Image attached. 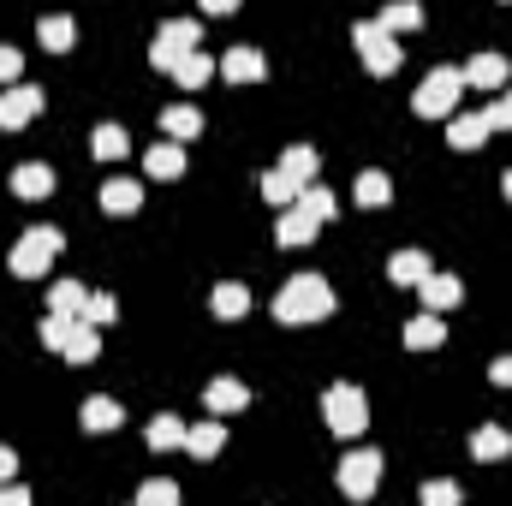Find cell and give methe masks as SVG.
Instances as JSON below:
<instances>
[{
    "instance_id": "9c48e42d",
    "label": "cell",
    "mask_w": 512,
    "mask_h": 506,
    "mask_svg": "<svg viewBox=\"0 0 512 506\" xmlns=\"http://www.w3.org/2000/svg\"><path fill=\"white\" fill-rule=\"evenodd\" d=\"M495 131L483 114H447V149H459V155H471V149H483Z\"/></svg>"
},
{
    "instance_id": "d6a6232c",
    "label": "cell",
    "mask_w": 512,
    "mask_h": 506,
    "mask_svg": "<svg viewBox=\"0 0 512 506\" xmlns=\"http://www.w3.org/2000/svg\"><path fill=\"white\" fill-rule=\"evenodd\" d=\"M90 149H96V161H114V167H120V161L131 155V137H126L120 126H96V137H90Z\"/></svg>"
},
{
    "instance_id": "7c38bea8",
    "label": "cell",
    "mask_w": 512,
    "mask_h": 506,
    "mask_svg": "<svg viewBox=\"0 0 512 506\" xmlns=\"http://www.w3.org/2000/svg\"><path fill=\"white\" fill-rule=\"evenodd\" d=\"M471 459H477V465H501V459H512V429L483 423V429L471 435Z\"/></svg>"
},
{
    "instance_id": "b9f144b4",
    "label": "cell",
    "mask_w": 512,
    "mask_h": 506,
    "mask_svg": "<svg viewBox=\"0 0 512 506\" xmlns=\"http://www.w3.org/2000/svg\"><path fill=\"white\" fill-rule=\"evenodd\" d=\"M0 506H30V489L24 483H0Z\"/></svg>"
},
{
    "instance_id": "f6af8a7d",
    "label": "cell",
    "mask_w": 512,
    "mask_h": 506,
    "mask_svg": "<svg viewBox=\"0 0 512 506\" xmlns=\"http://www.w3.org/2000/svg\"><path fill=\"white\" fill-rule=\"evenodd\" d=\"M18 477V453L12 447H0V483H12Z\"/></svg>"
},
{
    "instance_id": "4fadbf2b",
    "label": "cell",
    "mask_w": 512,
    "mask_h": 506,
    "mask_svg": "<svg viewBox=\"0 0 512 506\" xmlns=\"http://www.w3.org/2000/svg\"><path fill=\"white\" fill-rule=\"evenodd\" d=\"M316 233H322V221H310V215L292 203V209L280 215V227H274V245H280V251H298V245H310Z\"/></svg>"
},
{
    "instance_id": "ee69618b",
    "label": "cell",
    "mask_w": 512,
    "mask_h": 506,
    "mask_svg": "<svg viewBox=\"0 0 512 506\" xmlns=\"http://www.w3.org/2000/svg\"><path fill=\"white\" fill-rule=\"evenodd\" d=\"M197 6H203V12H209V18H227V12H239V6H245V0H197Z\"/></svg>"
},
{
    "instance_id": "83f0119b",
    "label": "cell",
    "mask_w": 512,
    "mask_h": 506,
    "mask_svg": "<svg viewBox=\"0 0 512 506\" xmlns=\"http://www.w3.org/2000/svg\"><path fill=\"white\" fill-rule=\"evenodd\" d=\"M352 197H358V209H382L387 197H393V179L370 167V173H358V185H352Z\"/></svg>"
},
{
    "instance_id": "277c9868",
    "label": "cell",
    "mask_w": 512,
    "mask_h": 506,
    "mask_svg": "<svg viewBox=\"0 0 512 506\" xmlns=\"http://www.w3.org/2000/svg\"><path fill=\"white\" fill-rule=\"evenodd\" d=\"M197 42H203V24H197V18H167V24L155 30V42H149V66L173 78V66H179Z\"/></svg>"
},
{
    "instance_id": "8d00e7d4",
    "label": "cell",
    "mask_w": 512,
    "mask_h": 506,
    "mask_svg": "<svg viewBox=\"0 0 512 506\" xmlns=\"http://www.w3.org/2000/svg\"><path fill=\"white\" fill-rule=\"evenodd\" d=\"M137 506H179V483H167V477L143 483V489H137Z\"/></svg>"
},
{
    "instance_id": "484cf974",
    "label": "cell",
    "mask_w": 512,
    "mask_h": 506,
    "mask_svg": "<svg viewBox=\"0 0 512 506\" xmlns=\"http://www.w3.org/2000/svg\"><path fill=\"white\" fill-rule=\"evenodd\" d=\"M423 274H429V256L423 251H393L387 256V280H393V286H417Z\"/></svg>"
},
{
    "instance_id": "7402d4cb",
    "label": "cell",
    "mask_w": 512,
    "mask_h": 506,
    "mask_svg": "<svg viewBox=\"0 0 512 506\" xmlns=\"http://www.w3.org/2000/svg\"><path fill=\"white\" fill-rule=\"evenodd\" d=\"M209 310H215V316H221V322H239V316H245V310H251V292H245V286H239V280H221V286H215V292H209Z\"/></svg>"
},
{
    "instance_id": "e0dca14e",
    "label": "cell",
    "mask_w": 512,
    "mask_h": 506,
    "mask_svg": "<svg viewBox=\"0 0 512 506\" xmlns=\"http://www.w3.org/2000/svg\"><path fill=\"white\" fill-rule=\"evenodd\" d=\"M36 42H42L48 54H72V42H78V24H72L66 12H48V18L36 24Z\"/></svg>"
},
{
    "instance_id": "9a60e30c",
    "label": "cell",
    "mask_w": 512,
    "mask_h": 506,
    "mask_svg": "<svg viewBox=\"0 0 512 506\" xmlns=\"http://www.w3.org/2000/svg\"><path fill=\"white\" fill-rule=\"evenodd\" d=\"M96 352H102V328L78 316L72 334H66V346H60V358H66V364H96Z\"/></svg>"
},
{
    "instance_id": "4316f807",
    "label": "cell",
    "mask_w": 512,
    "mask_h": 506,
    "mask_svg": "<svg viewBox=\"0 0 512 506\" xmlns=\"http://www.w3.org/2000/svg\"><path fill=\"white\" fill-rule=\"evenodd\" d=\"M197 131H203V114H197V108H185V102L161 114V137H173V143H191Z\"/></svg>"
},
{
    "instance_id": "f546056e",
    "label": "cell",
    "mask_w": 512,
    "mask_h": 506,
    "mask_svg": "<svg viewBox=\"0 0 512 506\" xmlns=\"http://www.w3.org/2000/svg\"><path fill=\"white\" fill-rule=\"evenodd\" d=\"M298 191H304V185H298L292 173H280V167H274V173H262V203H274V209H292V203H298Z\"/></svg>"
},
{
    "instance_id": "30bf717a",
    "label": "cell",
    "mask_w": 512,
    "mask_h": 506,
    "mask_svg": "<svg viewBox=\"0 0 512 506\" xmlns=\"http://www.w3.org/2000/svg\"><path fill=\"white\" fill-rule=\"evenodd\" d=\"M417 292H423V310H441V316H447V310H459V298H465V286H459L453 274H435V268L417 280Z\"/></svg>"
},
{
    "instance_id": "5b68a950",
    "label": "cell",
    "mask_w": 512,
    "mask_h": 506,
    "mask_svg": "<svg viewBox=\"0 0 512 506\" xmlns=\"http://www.w3.org/2000/svg\"><path fill=\"white\" fill-rule=\"evenodd\" d=\"M352 42H358L364 66H370L376 78H393V72H399V60H405L399 36H393V30H382V18H364V24H352Z\"/></svg>"
},
{
    "instance_id": "603a6c76",
    "label": "cell",
    "mask_w": 512,
    "mask_h": 506,
    "mask_svg": "<svg viewBox=\"0 0 512 506\" xmlns=\"http://www.w3.org/2000/svg\"><path fill=\"white\" fill-rule=\"evenodd\" d=\"M126 423V411H120V399H108V393H96V399H84V429L90 435H108V429H120Z\"/></svg>"
},
{
    "instance_id": "ffe728a7",
    "label": "cell",
    "mask_w": 512,
    "mask_h": 506,
    "mask_svg": "<svg viewBox=\"0 0 512 506\" xmlns=\"http://www.w3.org/2000/svg\"><path fill=\"white\" fill-rule=\"evenodd\" d=\"M54 191V173L42 167V161H24L18 173H12V197H24V203H42Z\"/></svg>"
},
{
    "instance_id": "836d02e7",
    "label": "cell",
    "mask_w": 512,
    "mask_h": 506,
    "mask_svg": "<svg viewBox=\"0 0 512 506\" xmlns=\"http://www.w3.org/2000/svg\"><path fill=\"white\" fill-rule=\"evenodd\" d=\"M382 30H393V36H405V30H423V6H417V0H387Z\"/></svg>"
},
{
    "instance_id": "f1b7e54d",
    "label": "cell",
    "mask_w": 512,
    "mask_h": 506,
    "mask_svg": "<svg viewBox=\"0 0 512 506\" xmlns=\"http://www.w3.org/2000/svg\"><path fill=\"white\" fill-rule=\"evenodd\" d=\"M316 167H322V155H316L310 143H292V149L280 155V173H292L298 185H310V179H316Z\"/></svg>"
},
{
    "instance_id": "8fae6325",
    "label": "cell",
    "mask_w": 512,
    "mask_h": 506,
    "mask_svg": "<svg viewBox=\"0 0 512 506\" xmlns=\"http://www.w3.org/2000/svg\"><path fill=\"white\" fill-rule=\"evenodd\" d=\"M221 78H227V84H262V78H268V60H262L256 48H227V54H221Z\"/></svg>"
},
{
    "instance_id": "ac0fdd59",
    "label": "cell",
    "mask_w": 512,
    "mask_h": 506,
    "mask_svg": "<svg viewBox=\"0 0 512 506\" xmlns=\"http://www.w3.org/2000/svg\"><path fill=\"white\" fill-rule=\"evenodd\" d=\"M209 78H221V66H215V60H209L203 48H191V54H185V60L173 66V84H179V90H203Z\"/></svg>"
},
{
    "instance_id": "e575fe53",
    "label": "cell",
    "mask_w": 512,
    "mask_h": 506,
    "mask_svg": "<svg viewBox=\"0 0 512 506\" xmlns=\"http://www.w3.org/2000/svg\"><path fill=\"white\" fill-rule=\"evenodd\" d=\"M298 209H304L310 221H334V209H340V203H334V191H328V185H316V179H310V185L298 191Z\"/></svg>"
},
{
    "instance_id": "7dc6e473",
    "label": "cell",
    "mask_w": 512,
    "mask_h": 506,
    "mask_svg": "<svg viewBox=\"0 0 512 506\" xmlns=\"http://www.w3.org/2000/svg\"><path fill=\"white\" fill-rule=\"evenodd\" d=\"M507 102H512V90H507Z\"/></svg>"
},
{
    "instance_id": "8992f818",
    "label": "cell",
    "mask_w": 512,
    "mask_h": 506,
    "mask_svg": "<svg viewBox=\"0 0 512 506\" xmlns=\"http://www.w3.org/2000/svg\"><path fill=\"white\" fill-rule=\"evenodd\" d=\"M60 245H66V239H60L54 227H30V233L12 245V256H6V262H12V274H18V280H42V274L54 268Z\"/></svg>"
},
{
    "instance_id": "d6986e66",
    "label": "cell",
    "mask_w": 512,
    "mask_h": 506,
    "mask_svg": "<svg viewBox=\"0 0 512 506\" xmlns=\"http://www.w3.org/2000/svg\"><path fill=\"white\" fill-rule=\"evenodd\" d=\"M143 173H149V179H179V173H185V149H179L173 137H161V143L143 155Z\"/></svg>"
},
{
    "instance_id": "7a4b0ae2",
    "label": "cell",
    "mask_w": 512,
    "mask_h": 506,
    "mask_svg": "<svg viewBox=\"0 0 512 506\" xmlns=\"http://www.w3.org/2000/svg\"><path fill=\"white\" fill-rule=\"evenodd\" d=\"M322 417H328V429H334L340 441L364 435V429H370V399H364V387H352V381H334V387L322 393Z\"/></svg>"
},
{
    "instance_id": "44dd1931",
    "label": "cell",
    "mask_w": 512,
    "mask_h": 506,
    "mask_svg": "<svg viewBox=\"0 0 512 506\" xmlns=\"http://www.w3.org/2000/svg\"><path fill=\"white\" fill-rule=\"evenodd\" d=\"M203 405H209V411H215V417H227V411H245V405H251V393H245V381H209V387H203Z\"/></svg>"
},
{
    "instance_id": "ab89813d",
    "label": "cell",
    "mask_w": 512,
    "mask_h": 506,
    "mask_svg": "<svg viewBox=\"0 0 512 506\" xmlns=\"http://www.w3.org/2000/svg\"><path fill=\"white\" fill-rule=\"evenodd\" d=\"M24 78V54L18 48H0V84H18Z\"/></svg>"
},
{
    "instance_id": "ba28073f",
    "label": "cell",
    "mask_w": 512,
    "mask_h": 506,
    "mask_svg": "<svg viewBox=\"0 0 512 506\" xmlns=\"http://www.w3.org/2000/svg\"><path fill=\"white\" fill-rule=\"evenodd\" d=\"M42 108H48V96L36 84H6L0 90V131H24Z\"/></svg>"
},
{
    "instance_id": "1f68e13d",
    "label": "cell",
    "mask_w": 512,
    "mask_h": 506,
    "mask_svg": "<svg viewBox=\"0 0 512 506\" xmlns=\"http://www.w3.org/2000/svg\"><path fill=\"white\" fill-rule=\"evenodd\" d=\"M143 441H149V447H155V453H173V447H185V423H179V417H167V411H161V417H155V423H149V429H143Z\"/></svg>"
},
{
    "instance_id": "6da1fadb",
    "label": "cell",
    "mask_w": 512,
    "mask_h": 506,
    "mask_svg": "<svg viewBox=\"0 0 512 506\" xmlns=\"http://www.w3.org/2000/svg\"><path fill=\"white\" fill-rule=\"evenodd\" d=\"M328 316H334V286L322 274H292L274 292V322H286V328H310V322H328Z\"/></svg>"
},
{
    "instance_id": "f35d334b",
    "label": "cell",
    "mask_w": 512,
    "mask_h": 506,
    "mask_svg": "<svg viewBox=\"0 0 512 506\" xmlns=\"http://www.w3.org/2000/svg\"><path fill=\"white\" fill-rule=\"evenodd\" d=\"M423 506H459V483H423Z\"/></svg>"
},
{
    "instance_id": "5bb4252c",
    "label": "cell",
    "mask_w": 512,
    "mask_h": 506,
    "mask_svg": "<svg viewBox=\"0 0 512 506\" xmlns=\"http://www.w3.org/2000/svg\"><path fill=\"white\" fill-rule=\"evenodd\" d=\"M441 340H447V316H441V310H423V316L405 322V346H411V352H435Z\"/></svg>"
},
{
    "instance_id": "60d3db41",
    "label": "cell",
    "mask_w": 512,
    "mask_h": 506,
    "mask_svg": "<svg viewBox=\"0 0 512 506\" xmlns=\"http://www.w3.org/2000/svg\"><path fill=\"white\" fill-rule=\"evenodd\" d=\"M483 120H489V131H512V102L501 96V102H489L483 108Z\"/></svg>"
},
{
    "instance_id": "d590c367",
    "label": "cell",
    "mask_w": 512,
    "mask_h": 506,
    "mask_svg": "<svg viewBox=\"0 0 512 506\" xmlns=\"http://www.w3.org/2000/svg\"><path fill=\"white\" fill-rule=\"evenodd\" d=\"M72 322H78V316L48 310V316H42V346H48V352H60V346H66V334H72Z\"/></svg>"
},
{
    "instance_id": "3957f363",
    "label": "cell",
    "mask_w": 512,
    "mask_h": 506,
    "mask_svg": "<svg viewBox=\"0 0 512 506\" xmlns=\"http://www.w3.org/2000/svg\"><path fill=\"white\" fill-rule=\"evenodd\" d=\"M459 96H465V72H459V66H435V72L417 84L411 108H417L423 120H447V114H459Z\"/></svg>"
},
{
    "instance_id": "d4e9b609",
    "label": "cell",
    "mask_w": 512,
    "mask_h": 506,
    "mask_svg": "<svg viewBox=\"0 0 512 506\" xmlns=\"http://www.w3.org/2000/svg\"><path fill=\"white\" fill-rule=\"evenodd\" d=\"M102 209H108V215H137V209H143V185H137V179H108V185H102Z\"/></svg>"
},
{
    "instance_id": "cb8c5ba5",
    "label": "cell",
    "mask_w": 512,
    "mask_h": 506,
    "mask_svg": "<svg viewBox=\"0 0 512 506\" xmlns=\"http://www.w3.org/2000/svg\"><path fill=\"white\" fill-rule=\"evenodd\" d=\"M221 447H227V429H221L215 417H209V423H197V429H185V453H191V459H203V465H209Z\"/></svg>"
},
{
    "instance_id": "74e56055",
    "label": "cell",
    "mask_w": 512,
    "mask_h": 506,
    "mask_svg": "<svg viewBox=\"0 0 512 506\" xmlns=\"http://www.w3.org/2000/svg\"><path fill=\"white\" fill-rule=\"evenodd\" d=\"M84 322H96V328H108V322H120V304H114L108 292H90V304H84Z\"/></svg>"
},
{
    "instance_id": "7bdbcfd3",
    "label": "cell",
    "mask_w": 512,
    "mask_h": 506,
    "mask_svg": "<svg viewBox=\"0 0 512 506\" xmlns=\"http://www.w3.org/2000/svg\"><path fill=\"white\" fill-rule=\"evenodd\" d=\"M489 381H495V387H512V352H507V358H495V364H489Z\"/></svg>"
},
{
    "instance_id": "bcb514c9",
    "label": "cell",
    "mask_w": 512,
    "mask_h": 506,
    "mask_svg": "<svg viewBox=\"0 0 512 506\" xmlns=\"http://www.w3.org/2000/svg\"><path fill=\"white\" fill-rule=\"evenodd\" d=\"M501 191H507V203H512V173H507V179H501Z\"/></svg>"
},
{
    "instance_id": "2e32d148",
    "label": "cell",
    "mask_w": 512,
    "mask_h": 506,
    "mask_svg": "<svg viewBox=\"0 0 512 506\" xmlns=\"http://www.w3.org/2000/svg\"><path fill=\"white\" fill-rule=\"evenodd\" d=\"M465 72V84H477V90H501L512 78V66H507V54H477L471 66H459Z\"/></svg>"
},
{
    "instance_id": "52a82bcc",
    "label": "cell",
    "mask_w": 512,
    "mask_h": 506,
    "mask_svg": "<svg viewBox=\"0 0 512 506\" xmlns=\"http://www.w3.org/2000/svg\"><path fill=\"white\" fill-rule=\"evenodd\" d=\"M334 483H340V495H352V501H370V495H376V483H382V453H376V447H358V453H346Z\"/></svg>"
},
{
    "instance_id": "4dcf8cb0",
    "label": "cell",
    "mask_w": 512,
    "mask_h": 506,
    "mask_svg": "<svg viewBox=\"0 0 512 506\" xmlns=\"http://www.w3.org/2000/svg\"><path fill=\"white\" fill-rule=\"evenodd\" d=\"M84 304H90V292H84L78 280H54V286H48V310H60V316H84Z\"/></svg>"
}]
</instances>
